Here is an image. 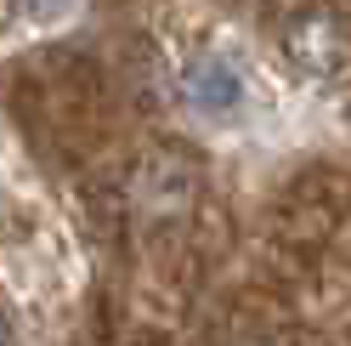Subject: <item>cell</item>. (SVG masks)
Segmentation results:
<instances>
[{"label": "cell", "mask_w": 351, "mask_h": 346, "mask_svg": "<svg viewBox=\"0 0 351 346\" xmlns=\"http://www.w3.org/2000/svg\"><path fill=\"white\" fill-rule=\"evenodd\" d=\"M182 85H187V102L199 108V114H210V119H215V114H232V108L244 102V74H238L221 51H204V57L182 74Z\"/></svg>", "instance_id": "2"}, {"label": "cell", "mask_w": 351, "mask_h": 346, "mask_svg": "<svg viewBox=\"0 0 351 346\" xmlns=\"http://www.w3.org/2000/svg\"><path fill=\"white\" fill-rule=\"evenodd\" d=\"M289 57L300 62V69H312V74H335L351 57V34H346L340 17L312 12V17H300V23L289 29Z\"/></svg>", "instance_id": "1"}]
</instances>
